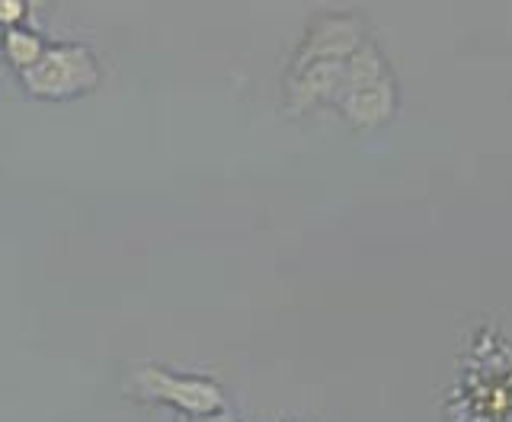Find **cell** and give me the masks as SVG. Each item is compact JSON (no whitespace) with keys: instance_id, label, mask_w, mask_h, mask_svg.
<instances>
[{"instance_id":"obj_8","label":"cell","mask_w":512,"mask_h":422,"mask_svg":"<svg viewBox=\"0 0 512 422\" xmlns=\"http://www.w3.org/2000/svg\"><path fill=\"white\" fill-rule=\"evenodd\" d=\"M196 422H240V416H237L231 407H224V410H218V413H212V416H202V419H196Z\"/></svg>"},{"instance_id":"obj_4","label":"cell","mask_w":512,"mask_h":422,"mask_svg":"<svg viewBox=\"0 0 512 422\" xmlns=\"http://www.w3.org/2000/svg\"><path fill=\"white\" fill-rule=\"evenodd\" d=\"M346 80V61H320L308 68H288L282 80V103L288 116H308L320 106H336Z\"/></svg>"},{"instance_id":"obj_3","label":"cell","mask_w":512,"mask_h":422,"mask_svg":"<svg viewBox=\"0 0 512 422\" xmlns=\"http://www.w3.org/2000/svg\"><path fill=\"white\" fill-rule=\"evenodd\" d=\"M365 42L368 32L362 16L346 10L320 13L304 29L301 45L295 48L292 68H308V64H320V61H349Z\"/></svg>"},{"instance_id":"obj_2","label":"cell","mask_w":512,"mask_h":422,"mask_svg":"<svg viewBox=\"0 0 512 422\" xmlns=\"http://www.w3.org/2000/svg\"><path fill=\"white\" fill-rule=\"evenodd\" d=\"M16 77L32 100L71 103L103 84V64L84 42H48L42 58Z\"/></svg>"},{"instance_id":"obj_5","label":"cell","mask_w":512,"mask_h":422,"mask_svg":"<svg viewBox=\"0 0 512 422\" xmlns=\"http://www.w3.org/2000/svg\"><path fill=\"white\" fill-rule=\"evenodd\" d=\"M397 103V80L394 74H388L378 80H365V84L343 87L333 109L340 112V119L352 132H378V128H384L397 116Z\"/></svg>"},{"instance_id":"obj_1","label":"cell","mask_w":512,"mask_h":422,"mask_svg":"<svg viewBox=\"0 0 512 422\" xmlns=\"http://www.w3.org/2000/svg\"><path fill=\"white\" fill-rule=\"evenodd\" d=\"M125 394L144 407H167L176 416L196 422L228 407L221 381L199 371H173L167 365L141 362L125 378Z\"/></svg>"},{"instance_id":"obj_6","label":"cell","mask_w":512,"mask_h":422,"mask_svg":"<svg viewBox=\"0 0 512 422\" xmlns=\"http://www.w3.org/2000/svg\"><path fill=\"white\" fill-rule=\"evenodd\" d=\"M45 45H48V39L32 26H16V29L0 32V55H4V61L16 74L29 71L32 64L42 58Z\"/></svg>"},{"instance_id":"obj_9","label":"cell","mask_w":512,"mask_h":422,"mask_svg":"<svg viewBox=\"0 0 512 422\" xmlns=\"http://www.w3.org/2000/svg\"><path fill=\"white\" fill-rule=\"evenodd\" d=\"M170 422H189V419H183V416H173Z\"/></svg>"},{"instance_id":"obj_7","label":"cell","mask_w":512,"mask_h":422,"mask_svg":"<svg viewBox=\"0 0 512 422\" xmlns=\"http://www.w3.org/2000/svg\"><path fill=\"white\" fill-rule=\"evenodd\" d=\"M29 20H32V4H26V0H0V32L29 26Z\"/></svg>"},{"instance_id":"obj_10","label":"cell","mask_w":512,"mask_h":422,"mask_svg":"<svg viewBox=\"0 0 512 422\" xmlns=\"http://www.w3.org/2000/svg\"><path fill=\"white\" fill-rule=\"evenodd\" d=\"M282 422H301V419H295V416H288V419H282Z\"/></svg>"}]
</instances>
